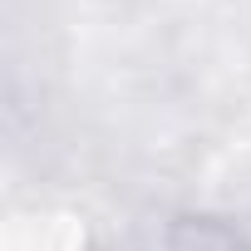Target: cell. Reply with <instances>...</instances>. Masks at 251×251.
Listing matches in <instances>:
<instances>
[{
  "label": "cell",
  "mask_w": 251,
  "mask_h": 251,
  "mask_svg": "<svg viewBox=\"0 0 251 251\" xmlns=\"http://www.w3.org/2000/svg\"><path fill=\"white\" fill-rule=\"evenodd\" d=\"M163 251H246V241L217 217H177L163 236Z\"/></svg>",
  "instance_id": "obj_1"
}]
</instances>
